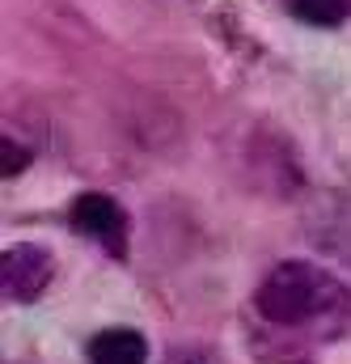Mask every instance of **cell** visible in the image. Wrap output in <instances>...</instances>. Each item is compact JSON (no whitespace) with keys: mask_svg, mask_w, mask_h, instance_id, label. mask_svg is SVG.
<instances>
[{"mask_svg":"<svg viewBox=\"0 0 351 364\" xmlns=\"http://www.w3.org/2000/svg\"><path fill=\"white\" fill-rule=\"evenodd\" d=\"M339 301H343V284L305 259H288L275 272H266V279L259 284V296H254L259 314L275 326H301L335 309Z\"/></svg>","mask_w":351,"mask_h":364,"instance_id":"1","label":"cell"},{"mask_svg":"<svg viewBox=\"0 0 351 364\" xmlns=\"http://www.w3.org/2000/svg\"><path fill=\"white\" fill-rule=\"evenodd\" d=\"M72 225L85 233L89 242L106 246L110 255H123V246H127V216H123V208H119L110 195L85 191V195L72 203Z\"/></svg>","mask_w":351,"mask_h":364,"instance_id":"2","label":"cell"},{"mask_svg":"<svg viewBox=\"0 0 351 364\" xmlns=\"http://www.w3.org/2000/svg\"><path fill=\"white\" fill-rule=\"evenodd\" d=\"M51 255L43 246H9L4 250V263H0V284H4V296L9 301H34L47 284H51Z\"/></svg>","mask_w":351,"mask_h":364,"instance_id":"3","label":"cell"},{"mask_svg":"<svg viewBox=\"0 0 351 364\" xmlns=\"http://www.w3.org/2000/svg\"><path fill=\"white\" fill-rule=\"evenodd\" d=\"M148 360V343L140 331L127 326H110L89 343V364H144Z\"/></svg>","mask_w":351,"mask_h":364,"instance_id":"4","label":"cell"},{"mask_svg":"<svg viewBox=\"0 0 351 364\" xmlns=\"http://www.w3.org/2000/svg\"><path fill=\"white\" fill-rule=\"evenodd\" d=\"M288 4L309 26H339L347 17V0H288Z\"/></svg>","mask_w":351,"mask_h":364,"instance_id":"5","label":"cell"},{"mask_svg":"<svg viewBox=\"0 0 351 364\" xmlns=\"http://www.w3.org/2000/svg\"><path fill=\"white\" fill-rule=\"evenodd\" d=\"M26 161H30V153H26V149H17L13 140H4V174L13 178V174H17V170L26 166Z\"/></svg>","mask_w":351,"mask_h":364,"instance_id":"6","label":"cell"}]
</instances>
